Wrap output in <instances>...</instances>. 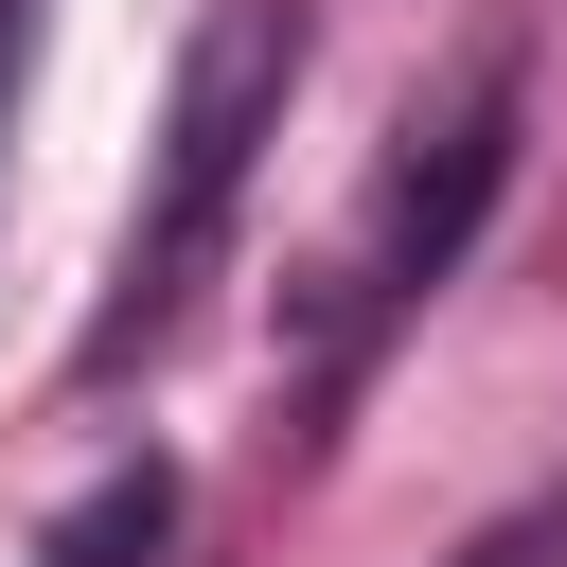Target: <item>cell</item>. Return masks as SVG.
<instances>
[{"label": "cell", "instance_id": "3", "mask_svg": "<svg viewBox=\"0 0 567 567\" xmlns=\"http://www.w3.org/2000/svg\"><path fill=\"white\" fill-rule=\"evenodd\" d=\"M159 532H177V461H106V478L35 532V567H159Z\"/></svg>", "mask_w": 567, "mask_h": 567}, {"label": "cell", "instance_id": "1", "mask_svg": "<svg viewBox=\"0 0 567 567\" xmlns=\"http://www.w3.org/2000/svg\"><path fill=\"white\" fill-rule=\"evenodd\" d=\"M284 89H301V0H213V18H195V53H177V106H159V195H142V230H124V284H106L89 354L159 337V319H177V284L230 248V195H248V159L284 142Z\"/></svg>", "mask_w": 567, "mask_h": 567}, {"label": "cell", "instance_id": "2", "mask_svg": "<svg viewBox=\"0 0 567 567\" xmlns=\"http://www.w3.org/2000/svg\"><path fill=\"white\" fill-rule=\"evenodd\" d=\"M496 177H514V89H461L443 106V142L372 195V248H354V319H408L443 266H461V230L496 213Z\"/></svg>", "mask_w": 567, "mask_h": 567}, {"label": "cell", "instance_id": "4", "mask_svg": "<svg viewBox=\"0 0 567 567\" xmlns=\"http://www.w3.org/2000/svg\"><path fill=\"white\" fill-rule=\"evenodd\" d=\"M18 53H35V18H18V0H0V106H18Z\"/></svg>", "mask_w": 567, "mask_h": 567}]
</instances>
